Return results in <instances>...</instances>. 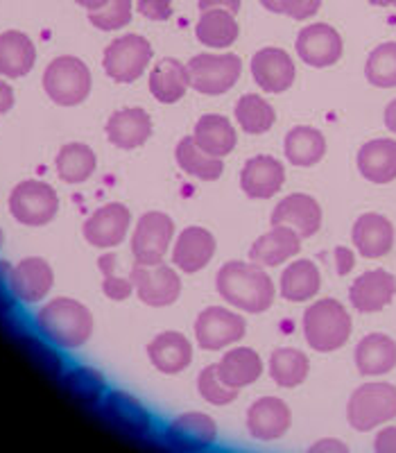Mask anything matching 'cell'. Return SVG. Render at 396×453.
<instances>
[{
	"label": "cell",
	"instance_id": "7a4b0ae2",
	"mask_svg": "<svg viewBox=\"0 0 396 453\" xmlns=\"http://www.w3.org/2000/svg\"><path fill=\"white\" fill-rule=\"evenodd\" d=\"M36 329L48 342L62 349H78L93 335V315L82 302L72 297H55L36 311Z\"/></svg>",
	"mask_w": 396,
	"mask_h": 453
},
{
	"label": "cell",
	"instance_id": "4dcf8cb0",
	"mask_svg": "<svg viewBox=\"0 0 396 453\" xmlns=\"http://www.w3.org/2000/svg\"><path fill=\"white\" fill-rule=\"evenodd\" d=\"M355 367L362 376H385L396 367V342L387 334H367L355 345Z\"/></svg>",
	"mask_w": 396,
	"mask_h": 453
},
{
	"label": "cell",
	"instance_id": "f907efd6",
	"mask_svg": "<svg viewBox=\"0 0 396 453\" xmlns=\"http://www.w3.org/2000/svg\"><path fill=\"white\" fill-rule=\"evenodd\" d=\"M310 451L313 453H346L349 451V447H346L345 442H339V440L324 438V440H317L315 444H310Z\"/></svg>",
	"mask_w": 396,
	"mask_h": 453
},
{
	"label": "cell",
	"instance_id": "4fadbf2b",
	"mask_svg": "<svg viewBox=\"0 0 396 453\" xmlns=\"http://www.w3.org/2000/svg\"><path fill=\"white\" fill-rule=\"evenodd\" d=\"M216 250V236L204 226L191 225L177 234L175 241H172V248H170V257H172V265L179 273L195 274L213 261Z\"/></svg>",
	"mask_w": 396,
	"mask_h": 453
},
{
	"label": "cell",
	"instance_id": "db71d44e",
	"mask_svg": "<svg viewBox=\"0 0 396 453\" xmlns=\"http://www.w3.org/2000/svg\"><path fill=\"white\" fill-rule=\"evenodd\" d=\"M75 3H78L80 7H84V10H88V12H98V10H103L104 5H107L109 0H75Z\"/></svg>",
	"mask_w": 396,
	"mask_h": 453
},
{
	"label": "cell",
	"instance_id": "ee69618b",
	"mask_svg": "<svg viewBox=\"0 0 396 453\" xmlns=\"http://www.w3.org/2000/svg\"><path fill=\"white\" fill-rule=\"evenodd\" d=\"M66 386L84 402H98L104 395V379L91 367H78L66 376Z\"/></svg>",
	"mask_w": 396,
	"mask_h": 453
},
{
	"label": "cell",
	"instance_id": "816d5d0a",
	"mask_svg": "<svg viewBox=\"0 0 396 453\" xmlns=\"http://www.w3.org/2000/svg\"><path fill=\"white\" fill-rule=\"evenodd\" d=\"M11 107H14V88L5 80H0V113H7Z\"/></svg>",
	"mask_w": 396,
	"mask_h": 453
},
{
	"label": "cell",
	"instance_id": "cb8c5ba5",
	"mask_svg": "<svg viewBox=\"0 0 396 453\" xmlns=\"http://www.w3.org/2000/svg\"><path fill=\"white\" fill-rule=\"evenodd\" d=\"M394 225L381 213H362L354 222L351 241L358 254L365 258H383L394 248Z\"/></svg>",
	"mask_w": 396,
	"mask_h": 453
},
{
	"label": "cell",
	"instance_id": "74e56055",
	"mask_svg": "<svg viewBox=\"0 0 396 453\" xmlns=\"http://www.w3.org/2000/svg\"><path fill=\"white\" fill-rule=\"evenodd\" d=\"M268 372L278 388H297L308 379L310 361L301 349L281 347L270 356Z\"/></svg>",
	"mask_w": 396,
	"mask_h": 453
},
{
	"label": "cell",
	"instance_id": "8fae6325",
	"mask_svg": "<svg viewBox=\"0 0 396 453\" xmlns=\"http://www.w3.org/2000/svg\"><path fill=\"white\" fill-rule=\"evenodd\" d=\"M129 277L141 302L152 309L172 306L181 297V277L175 265H134Z\"/></svg>",
	"mask_w": 396,
	"mask_h": 453
},
{
	"label": "cell",
	"instance_id": "5bb4252c",
	"mask_svg": "<svg viewBox=\"0 0 396 453\" xmlns=\"http://www.w3.org/2000/svg\"><path fill=\"white\" fill-rule=\"evenodd\" d=\"M249 71L256 82V87L265 93H283L288 91L297 78V66L293 62V55L283 48H261L252 55Z\"/></svg>",
	"mask_w": 396,
	"mask_h": 453
},
{
	"label": "cell",
	"instance_id": "f546056e",
	"mask_svg": "<svg viewBox=\"0 0 396 453\" xmlns=\"http://www.w3.org/2000/svg\"><path fill=\"white\" fill-rule=\"evenodd\" d=\"M191 136L204 152L217 157V159H225V157L232 155L238 143L236 127L222 113H206V116L197 119Z\"/></svg>",
	"mask_w": 396,
	"mask_h": 453
},
{
	"label": "cell",
	"instance_id": "4316f807",
	"mask_svg": "<svg viewBox=\"0 0 396 453\" xmlns=\"http://www.w3.org/2000/svg\"><path fill=\"white\" fill-rule=\"evenodd\" d=\"M361 175L371 184H390L396 180V141H367L355 157Z\"/></svg>",
	"mask_w": 396,
	"mask_h": 453
},
{
	"label": "cell",
	"instance_id": "9f6ffc18",
	"mask_svg": "<svg viewBox=\"0 0 396 453\" xmlns=\"http://www.w3.org/2000/svg\"><path fill=\"white\" fill-rule=\"evenodd\" d=\"M371 5H378V7H390L394 5L396 7V0H369Z\"/></svg>",
	"mask_w": 396,
	"mask_h": 453
},
{
	"label": "cell",
	"instance_id": "484cf974",
	"mask_svg": "<svg viewBox=\"0 0 396 453\" xmlns=\"http://www.w3.org/2000/svg\"><path fill=\"white\" fill-rule=\"evenodd\" d=\"M148 84L155 100H159L161 104H175L184 100V96L191 88V78H188L186 64H181L175 57H164L149 71Z\"/></svg>",
	"mask_w": 396,
	"mask_h": 453
},
{
	"label": "cell",
	"instance_id": "d590c367",
	"mask_svg": "<svg viewBox=\"0 0 396 453\" xmlns=\"http://www.w3.org/2000/svg\"><path fill=\"white\" fill-rule=\"evenodd\" d=\"M175 161L186 175L195 177L200 181H216L225 173V164L217 157H211L209 152L195 143L193 136H184L175 148Z\"/></svg>",
	"mask_w": 396,
	"mask_h": 453
},
{
	"label": "cell",
	"instance_id": "7bdbcfd3",
	"mask_svg": "<svg viewBox=\"0 0 396 453\" xmlns=\"http://www.w3.org/2000/svg\"><path fill=\"white\" fill-rule=\"evenodd\" d=\"M116 263H118L116 254H103L100 257L98 265L103 270V293L109 299L123 302V299L134 293V283H132V277H120L118 270H116Z\"/></svg>",
	"mask_w": 396,
	"mask_h": 453
},
{
	"label": "cell",
	"instance_id": "c3c4849f",
	"mask_svg": "<svg viewBox=\"0 0 396 453\" xmlns=\"http://www.w3.org/2000/svg\"><path fill=\"white\" fill-rule=\"evenodd\" d=\"M355 265V257L349 248H335V268H338V274H349Z\"/></svg>",
	"mask_w": 396,
	"mask_h": 453
},
{
	"label": "cell",
	"instance_id": "f1b7e54d",
	"mask_svg": "<svg viewBox=\"0 0 396 453\" xmlns=\"http://www.w3.org/2000/svg\"><path fill=\"white\" fill-rule=\"evenodd\" d=\"M322 288V273L310 258H297L290 261L283 268L281 279H278V293L283 299L294 302V304H304L310 302Z\"/></svg>",
	"mask_w": 396,
	"mask_h": 453
},
{
	"label": "cell",
	"instance_id": "2e32d148",
	"mask_svg": "<svg viewBox=\"0 0 396 453\" xmlns=\"http://www.w3.org/2000/svg\"><path fill=\"white\" fill-rule=\"evenodd\" d=\"M294 48L304 64L313 68H326L339 62L345 43L339 32L329 23H310L299 32Z\"/></svg>",
	"mask_w": 396,
	"mask_h": 453
},
{
	"label": "cell",
	"instance_id": "e0dca14e",
	"mask_svg": "<svg viewBox=\"0 0 396 453\" xmlns=\"http://www.w3.org/2000/svg\"><path fill=\"white\" fill-rule=\"evenodd\" d=\"M55 286L52 265L42 257H27L19 261L10 273V290L23 304H39Z\"/></svg>",
	"mask_w": 396,
	"mask_h": 453
},
{
	"label": "cell",
	"instance_id": "7c38bea8",
	"mask_svg": "<svg viewBox=\"0 0 396 453\" xmlns=\"http://www.w3.org/2000/svg\"><path fill=\"white\" fill-rule=\"evenodd\" d=\"M132 229V211L120 202H109L91 213L82 225V236L98 250L118 248Z\"/></svg>",
	"mask_w": 396,
	"mask_h": 453
},
{
	"label": "cell",
	"instance_id": "7dc6e473",
	"mask_svg": "<svg viewBox=\"0 0 396 453\" xmlns=\"http://www.w3.org/2000/svg\"><path fill=\"white\" fill-rule=\"evenodd\" d=\"M376 453H396V426H385L376 433L374 440Z\"/></svg>",
	"mask_w": 396,
	"mask_h": 453
},
{
	"label": "cell",
	"instance_id": "d6986e66",
	"mask_svg": "<svg viewBox=\"0 0 396 453\" xmlns=\"http://www.w3.org/2000/svg\"><path fill=\"white\" fill-rule=\"evenodd\" d=\"M293 426V411L278 396H261L248 408V431L254 440L272 442Z\"/></svg>",
	"mask_w": 396,
	"mask_h": 453
},
{
	"label": "cell",
	"instance_id": "30bf717a",
	"mask_svg": "<svg viewBox=\"0 0 396 453\" xmlns=\"http://www.w3.org/2000/svg\"><path fill=\"white\" fill-rule=\"evenodd\" d=\"M195 342L204 351H222L238 345L248 334V322L238 311L209 306L195 318Z\"/></svg>",
	"mask_w": 396,
	"mask_h": 453
},
{
	"label": "cell",
	"instance_id": "9a60e30c",
	"mask_svg": "<svg viewBox=\"0 0 396 453\" xmlns=\"http://www.w3.org/2000/svg\"><path fill=\"white\" fill-rule=\"evenodd\" d=\"M220 438V428L211 415L200 411L177 415L165 428V440L177 451H204Z\"/></svg>",
	"mask_w": 396,
	"mask_h": 453
},
{
	"label": "cell",
	"instance_id": "8992f818",
	"mask_svg": "<svg viewBox=\"0 0 396 453\" xmlns=\"http://www.w3.org/2000/svg\"><path fill=\"white\" fill-rule=\"evenodd\" d=\"M186 68L191 78V88L202 96H222L232 91L242 75L240 57L233 52H202L191 57Z\"/></svg>",
	"mask_w": 396,
	"mask_h": 453
},
{
	"label": "cell",
	"instance_id": "3957f363",
	"mask_svg": "<svg viewBox=\"0 0 396 453\" xmlns=\"http://www.w3.org/2000/svg\"><path fill=\"white\" fill-rule=\"evenodd\" d=\"M301 329H304V338L310 349L319 351V354H331L349 342L354 325H351V315L342 302L324 297L313 302L304 311Z\"/></svg>",
	"mask_w": 396,
	"mask_h": 453
},
{
	"label": "cell",
	"instance_id": "d4e9b609",
	"mask_svg": "<svg viewBox=\"0 0 396 453\" xmlns=\"http://www.w3.org/2000/svg\"><path fill=\"white\" fill-rule=\"evenodd\" d=\"M148 358L161 374H181L193 363V342L181 331H161L149 340Z\"/></svg>",
	"mask_w": 396,
	"mask_h": 453
},
{
	"label": "cell",
	"instance_id": "f5cc1de1",
	"mask_svg": "<svg viewBox=\"0 0 396 453\" xmlns=\"http://www.w3.org/2000/svg\"><path fill=\"white\" fill-rule=\"evenodd\" d=\"M383 120H385V127L390 129L392 134H396V98L392 100L385 107V113H383Z\"/></svg>",
	"mask_w": 396,
	"mask_h": 453
},
{
	"label": "cell",
	"instance_id": "ac0fdd59",
	"mask_svg": "<svg viewBox=\"0 0 396 453\" xmlns=\"http://www.w3.org/2000/svg\"><path fill=\"white\" fill-rule=\"evenodd\" d=\"M322 218H324L322 206L313 196H308V193H290L274 206L270 222L290 226L304 241V238H313L319 232Z\"/></svg>",
	"mask_w": 396,
	"mask_h": 453
},
{
	"label": "cell",
	"instance_id": "83f0119b",
	"mask_svg": "<svg viewBox=\"0 0 396 453\" xmlns=\"http://www.w3.org/2000/svg\"><path fill=\"white\" fill-rule=\"evenodd\" d=\"M263 370H265V363L252 347H232L222 354L220 363H217L222 381L236 390L254 386L263 376Z\"/></svg>",
	"mask_w": 396,
	"mask_h": 453
},
{
	"label": "cell",
	"instance_id": "7402d4cb",
	"mask_svg": "<svg viewBox=\"0 0 396 453\" xmlns=\"http://www.w3.org/2000/svg\"><path fill=\"white\" fill-rule=\"evenodd\" d=\"M155 132L152 116L141 107H125L113 111L104 125L109 143L120 150H136L145 145Z\"/></svg>",
	"mask_w": 396,
	"mask_h": 453
},
{
	"label": "cell",
	"instance_id": "ab89813d",
	"mask_svg": "<svg viewBox=\"0 0 396 453\" xmlns=\"http://www.w3.org/2000/svg\"><path fill=\"white\" fill-rule=\"evenodd\" d=\"M365 78L371 87L396 88V42L381 43L369 52Z\"/></svg>",
	"mask_w": 396,
	"mask_h": 453
},
{
	"label": "cell",
	"instance_id": "6da1fadb",
	"mask_svg": "<svg viewBox=\"0 0 396 453\" xmlns=\"http://www.w3.org/2000/svg\"><path fill=\"white\" fill-rule=\"evenodd\" d=\"M216 290L232 309L252 315L272 309L277 297L272 277L254 261H226L216 274Z\"/></svg>",
	"mask_w": 396,
	"mask_h": 453
},
{
	"label": "cell",
	"instance_id": "52a82bcc",
	"mask_svg": "<svg viewBox=\"0 0 396 453\" xmlns=\"http://www.w3.org/2000/svg\"><path fill=\"white\" fill-rule=\"evenodd\" d=\"M152 43L141 35L116 36L103 55V68L113 82L129 84L143 78L152 62Z\"/></svg>",
	"mask_w": 396,
	"mask_h": 453
},
{
	"label": "cell",
	"instance_id": "11a10c76",
	"mask_svg": "<svg viewBox=\"0 0 396 453\" xmlns=\"http://www.w3.org/2000/svg\"><path fill=\"white\" fill-rule=\"evenodd\" d=\"M261 5L272 14H281V0H261Z\"/></svg>",
	"mask_w": 396,
	"mask_h": 453
},
{
	"label": "cell",
	"instance_id": "836d02e7",
	"mask_svg": "<svg viewBox=\"0 0 396 453\" xmlns=\"http://www.w3.org/2000/svg\"><path fill=\"white\" fill-rule=\"evenodd\" d=\"M197 42L213 50H225L232 48L240 36V26L236 21V14L226 10H206L202 12L195 23Z\"/></svg>",
	"mask_w": 396,
	"mask_h": 453
},
{
	"label": "cell",
	"instance_id": "44dd1931",
	"mask_svg": "<svg viewBox=\"0 0 396 453\" xmlns=\"http://www.w3.org/2000/svg\"><path fill=\"white\" fill-rule=\"evenodd\" d=\"M396 297V277L387 270H367L351 283L349 302L358 313H378Z\"/></svg>",
	"mask_w": 396,
	"mask_h": 453
},
{
	"label": "cell",
	"instance_id": "1f68e13d",
	"mask_svg": "<svg viewBox=\"0 0 396 453\" xmlns=\"http://www.w3.org/2000/svg\"><path fill=\"white\" fill-rule=\"evenodd\" d=\"M36 48L26 32L7 30L0 35V75L3 78H26L34 68Z\"/></svg>",
	"mask_w": 396,
	"mask_h": 453
},
{
	"label": "cell",
	"instance_id": "f35d334b",
	"mask_svg": "<svg viewBox=\"0 0 396 453\" xmlns=\"http://www.w3.org/2000/svg\"><path fill=\"white\" fill-rule=\"evenodd\" d=\"M233 116H236L238 127L245 134L252 136L268 134L270 129L274 127V123H277V111H274V107L263 96H258V93H245L236 103Z\"/></svg>",
	"mask_w": 396,
	"mask_h": 453
},
{
	"label": "cell",
	"instance_id": "ffe728a7",
	"mask_svg": "<svg viewBox=\"0 0 396 453\" xmlns=\"http://www.w3.org/2000/svg\"><path fill=\"white\" fill-rule=\"evenodd\" d=\"M286 184V165L272 155H256L240 170V188L252 200H270Z\"/></svg>",
	"mask_w": 396,
	"mask_h": 453
},
{
	"label": "cell",
	"instance_id": "277c9868",
	"mask_svg": "<svg viewBox=\"0 0 396 453\" xmlns=\"http://www.w3.org/2000/svg\"><path fill=\"white\" fill-rule=\"evenodd\" d=\"M396 418V386L369 381L355 388L346 403V422L351 428L369 433Z\"/></svg>",
	"mask_w": 396,
	"mask_h": 453
},
{
	"label": "cell",
	"instance_id": "bcb514c9",
	"mask_svg": "<svg viewBox=\"0 0 396 453\" xmlns=\"http://www.w3.org/2000/svg\"><path fill=\"white\" fill-rule=\"evenodd\" d=\"M136 10L149 21H168L172 16V0H136Z\"/></svg>",
	"mask_w": 396,
	"mask_h": 453
},
{
	"label": "cell",
	"instance_id": "681fc988",
	"mask_svg": "<svg viewBox=\"0 0 396 453\" xmlns=\"http://www.w3.org/2000/svg\"><path fill=\"white\" fill-rule=\"evenodd\" d=\"M240 5H242V0H197L200 12L226 10V12H232V14H236V12L240 10Z\"/></svg>",
	"mask_w": 396,
	"mask_h": 453
},
{
	"label": "cell",
	"instance_id": "b9f144b4",
	"mask_svg": "<svg viewBox=\"0 0 396 453\" xmlns=\"http://www.w3.org/2000/svg\"><path fill=\"white\" fill-rule=\"evenodd\" d=\"M88 21L104 32L123 30L132 21V0H109L103 10L88 12Z\"/></svg>",
	"mask_w": 396,
	"mask_h": 453
},
{
	"label": "cell",
	"instance_id": "9c48e42d",
	"mask_svg": "<svg viewBox=\"0 0 396 453\" xmlns=\"http://www.w3.org/2000/svg\"><path fill=\"white\" fill-rule=\"evenodd\" d=\"M59 211V196L48 181L26 180L10 193V213L27 226H43Z\"/></svg>",
	"mask_w": 396,
	"mask_h": 453
},
{
	"label": "cell",
	"instance_id": "5b68a950",
	"mask_svg": "<svg viewBox=\"0 0 396 453\" xmlns=\"http://www.w3.org/2000/svg\"><path fill=\"white\" fill-rule=\"evenodd\" d=\"M91 71L80 57H55L43 71V91L59 107H78L91 93Z\"/></svg>",
	"mask_w": 396,
	"mask_h": 453
},
{
	"label": "cell",
	"instance_id": "f6af8a7d",
	"mask_svg": "<svg viewBox=\"0 0 396 453\" xmlns=\"http://www.w3.org/2000/svg\"><path fill=\"white\" fill-rule=\"evenodd\" d=\"M322 7V0H281V14L294 21H304L315 16Z\"/></svg>",
	"mask_w": 396,
	"mask_h": 453
},
{
	"label": "cell",
	"instance_id": "ba28073f",
	"mask_svg": "<svg viewBox=\"0 0 396 453\" xmlns=\"http://www.w3.org/2000/svg\"><path fill=\"white\" fill-rule=\"evenodd\" d=\"M175 220L164 211H148L139 218L132 234L136 265H159L175 241Z\"/></svg>",
	"mask_w": 396,
	"mask_h": 453
},
{
	"label": "cell",
	"instance_id": "e575fe53",
	"mask_svg": "<svg viewBox=\"0 0 396 453\" xmlns=\"http://www.w3.org/2000/svg\"><path fill=\"white\" fill-rule=\"evenodd\" d=\"M104 412L120 431L132 433V435H145L152 426L148 408L132 395L125 392H109L104 396Z\"/></svg>",
	"mask_w": 396,
	"mask_h": 453
},
{
	"label": "cell",
	"instance_id": "603a6c76",
	"mask_svg": "<svg viewBox=\"0 0 396 453\" xmlns=\"http://www.w3.org/2000/svg\"><path fill=\"white\" fill-rule=\"evenodd\" d=\"M301 252V236L290 226L272 225L270 232L258 236L249 248V261L258 263L263 268H278L290 263Z\"/></svg>",
	"mask_w": 396,
	"mask_h": 453
},
{
	"label": "cell",
	"instance_id": "6f0895ef",
	"mask_svg": "<svg viewBox=\"0 0 396 453\" xmlns=\"http://www.w3.org/2000/svg\"><path fill=\"white\" fill-rule=\"evenodd\" d=\"M0 248H3V229H0Z\"/></svg>",
	"mask_w": 396,
	"mask_h": 453
},
{
	"label": "cell",
	"instance_id": "8d00e7d4",
	"mask_svg": "<svg viewBox=\"0 0 396 453\" xmlns=\"http://www.w3.org/2000/svg\"><path fill=\"white\" fill-rule=\"evenodd\" d=\"M98 168V157L87 143H66L55 159L59 180L66 184H84Z\"/></svg>",
	"mask_w": 396,
	"mask_h": 453
},
{
	"label": "cell",
	"instance_id": "d6a6232c",
	"mask_svg": "<svg viewBox=\"0 0 396 453\" xmlns=\"http://www.w3.org/2000/svg\"><path fill=\"white\" fill-rule=\"evenodd\" d=\"M283 155L297 168H310L326 155V139L317 127L297 125L283 139Z\"/></svg>",
	"mask_w": 396,
	"mask_h": 453
},
{
	"label": "cell",
	"instance_id": "60d3db41",
	"mask_svg": "<svg viewBox=\"0 0 396 453\" xmlns=\"http://www.w3.org/2000/svg\"><path fill=\"white\" fill-rule=\"evenodd\" d=\"M197 392L204 399L206 403H211V406H229L238 399L236 388H229L225 381H222L220 372H217V363L213 365H206L204 370L200 372L197 376Z\"/></svg>",
	"mask_w": 396,
	"mask_h": 453
}]
</instances>
